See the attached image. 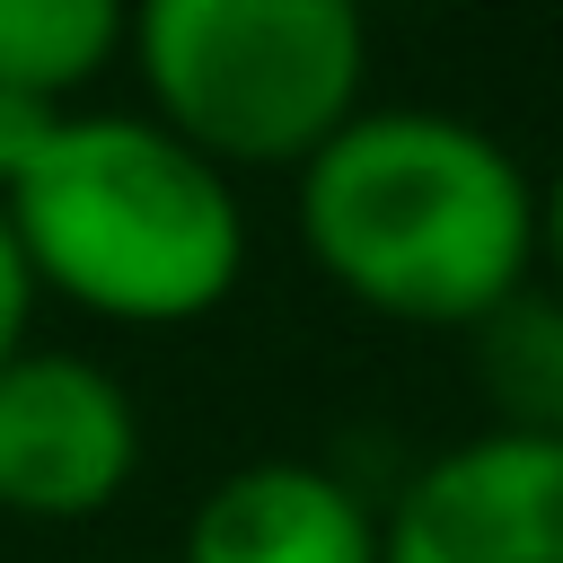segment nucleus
Segmentation results:
<instances>
[{"label": "nucleus", "mask_w": 563, "mask_h": 563, "mask_svg": "<svg viewBox=\"0 0 563 563\" xmlns=\"http://www.w3.org/2000/svg\"><path fill=\"white\" fill-rule=\"evenodd\" d=\"M185 563H378V510L317 457H255L194 501Z\"/></svg>", "instance_id": "423d86ee"}, {"label": "nucleus", "mask_w": 563, "mask_h": 563, "mask_svg": "<svg viewBox=\"0 0 563 563\" xmlns=\"http://www.w3.org/2000/svg\"><path fill=\"white\" fill-rule=\"evenodd\" d=\"M378 563H563V440L475 431L413 466L378 519Z\"/></svg>", "instance_id": "39448f33"}, {"label": "nucleus", "mask_w": 563, "mask_h": 563, "mask_svg": "<svg viewBox=\"0 0 563 563\" xmlns=\"http://www.w3.org/2000/svg\"><path fill=\"white\" fill-rule=\"evenodd\" d=\"M466 334H475V387L493 405V431L563 440V299L528 282Z\"/></svg>", "instance_id": "0eeeda50"}, {"label": "nucleus", "mask_w": 563, "mask_h": 563, "mask_svg": "<svg viewBox=\"0 0 563 563\" xmlns=\"http://www.w3.org/2000/svg\"><path fill=\"white\" fill-rule=\"evenodd\" d=\"M299 246L387 325H484L537 273V185L449 106H361L299 167Z\"/></svg>", "instance_id": "f257e3e1"}, {"label": "nucleus", "mask_w": 563, "mask_h": 563, "mask_svg": "<svg viewBox=\"0 0 563 563\" xmlns=\"http://www.w3.org/2000/svg\"><path fill=\"white\" fill-rule=\"evenodd\" d=\"M35 290L106 325H202L246 282L238 176L194 158L150 114H79L53 132L35 176L0 202Z\"/></svg>", "instance_id": "f03ea898"}, {"label": "nucleus", "mask_w": 563, "mask_h": 563, "mask_svg": "<svg viewBox=\"0 0 563 563\" xmlns=\"http://www.w3.org/2000/svg\"><path fill=\"white\" fill-rule=\"evenodd\" d=\"M132 18L114 0H0V88L70 106L114 53Z\"/></svg>", "instance_id": "6e6552de"}, {"label": "nucleus", "mask_w": 563, "mask_h": 563, "mask_svg": "<svg viewBox=\"0 0 563 563\" xmlns=\"http://www.w3.org/2000/svg\"><path fill=\"white\" fill-rule=\"evenodd\" d=\"M537 264H545V290L563 299V167L537 185Z\"/></svg>", "instance_id": "9b49d317"}, {"label": "nucleus", "mask_w": 563, "mask_h": 563, "mask_svg": "<svg viewBox=\"0 0 563 563\" xmlns=\"http://www.w3.org/2000/svg\"><path fill=\"white\" fill-rule=\"evenodd\" d=\"M26 343H35V273H26L18 229H9V211H0V361H18Z\"/></svg>", "instance_id": "9d476101"}, {"label": "nucleus", "mask_w": 563, "mask_h": 563, "mask_svg": "<svg viewBox=\"0 0 563 563\" xmlns=\"http://www.w3.org/2000/svg\"><path fill=\"white\" fill-rule=\"evenodd\" d=\"M141 475V405L88 352L26 343L0 361V510L9 519H97Z\"/></svg>", "instance_id": "20e7f679"}, {"label": "nucleus", "mask_w": 563, "mask_h": 563, "mask_svg": "<svg viewBox=\"0 0 563 563\" xmlns=\"http://www.w3.org/2000/svg\"><path fill=\"white\" fill-rule=\"evenodd\" d=\"M150 123L220 176L308 167L369 79V26L343 0H150L123 35Z\"/></svg>", "instance_id": "7ed1b4c3"}, {"label": "nucleus", "mask_w": 563, "mask_h": 563, "mask_svg": "<svg viewBox=\"0 0 563 563\" xmlns=\"http://www.w3.org/2000/svg\"><path fill=\"white\" fill-rule=\"evenodd\" d=\"M70 123V106H44V97H9L0 88V202L35 176V158L53 150V132Z\"/></svg>", "instance_id": "1a4fd4ad"}]
</instances>
